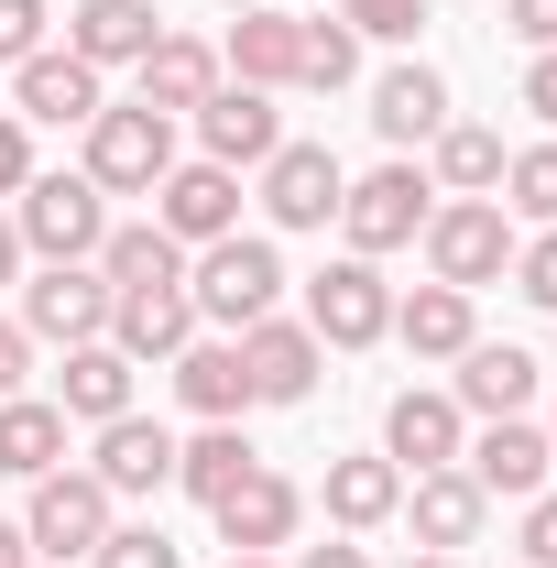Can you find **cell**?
I'll use <instances>...</instances> for the list:
<instances>
[{"instance_id": "obj_13", "label": "cell", "mask_w": 557, "mask_h": 568, "mask_svg": "<svg viewBox=\"0 0 557 568\" xmlns=\"http://www.w3.org/2000/svg\"><path fill=\"white\" fill-rule=\"evenodd\" d=\"M459 470L482 481L492 503H525V493H547V470H557V448H547V426H525V416H492L470 448H459Z\"/></svg>"}, {"instance_id": "obj_29", "label": "cell", "mask_w": 557, "mask_h": 568, "mask_svg": "<svg viewBox=\"0 0 557 568\" xmlns=\"http://www.w3.org/2000/svg\"><path fill=\"white\" fill-rule=\"evenodd\" d=\"M252 470H263V459H252L241 426H198V437H175V493H186V503H230Z\"/></svg>"}, {"instance_id": "obj_46", "label": "cell", "mask_w": 557, "mask_h": 568, "mask_svg": "<svg viewBox=\"0 0 557 568\" xmlns=\"http://www.w3.org/2000/svg\"><path fill=\"white\" fill-rule=\"evenodd\" d=\"M0 284H22V230L0 219Z\"/></svg>"}, {"instance_id": "obj_33", "label": "cell", "mask_w": 557, "mask_h": 568, "mask_svg": "<svg viewBox=\"0 0 557 568\" xmlns=\"http://www.w3.org/2000/svg\"><path fill=\"white\" fill-rule=\"evenodd\" d=\"M350 77H361V33L328 22V11L295 22V88H350Z\"/></svg>"}, {"instance_id": "obj_25", "label": "cell", "mask_w": 557, "mask_h": 568, "mask_svg": "<svg viewBox=\"0 0 557 568\" xmlns=\"http://www.w3.org/2000/svg\"><path fill=\"white\" fill-rule=\"evenodd\" d=\"M317 503H328V525H340V536H372V525H394V514H405V470H394L383 448H372V459H328Z\"/></svg>"}, {"instance_id": "obj_7", "label": "cell", "mask_w": 557, "mask_h": 568, "mask_svg": "<svg viewBox=\"0 0 557 568\" xmlns=\"http://www.w3.org/2000/svg\"><path fill=\"white\" fill-rule=\"evenodd\" d=\"M22 536H33L44 568L99 558V536H110V481H99V470H44L33 503H22Z\"/></svg>"}, {"instance_id": "obj_52", "label": "cell", "mask_w": 557, "mask_h": 568, "mask_svg": "<svg viewBox=\"0 0 557 568\" xmlns=\"http://www.w3.org/2000/svg\"><path fill=\"white\" fill-rule=\"evenodd\" d=\"M33 568H44V558H33Z\"/></svg>"}, {"instance_id": "obj_19", "label": "cell", "mask_w": 557, "mask_h": 568, "mask_svg": "<svg viewBox=\"0 0 557 568\" xmlns=\"http://www.w3.org/2000/svg\"><path fill=\"white\" fill-rule=\"evenodd\" d=\"M372 132L394 142V153H416V142L448 132V77L426 67V55H405V67L372 77Z\"/></svg>"}, {"instance_id": "obj_23", "label": "cell", "mask_w": 557, "mask_h": 568, "mask_svg": "<svg viewBox=\"0 0 557 568\" xmlns=\"http://www.w3.org/2000/svg\"><path fill=\"white\" fill-rule=\"evenodd\" d=\"M448 405H459V416H525V405H536V361L514 351V339H470V351H459V383H448Z\"/></svg>"}, {"instance_id": "obj_18", "label": "cell", "mask_w": 557, "mask_h": 568, "mask_svg": "<svg viewBox=\"0 0 557 568\" xmlns=\"http://www.w3.org/2000/svg\"><path fill=\"white\" fill-rule=\"evenodd\" d=\"M219 536H230V558H274V547H295V525H306V493L284 481V470H252L230 503H209Z\"/></svg>"}, {"instance_id": "obj_32", "label": "cell", "mask_w": 557, "mask_h": 568, "mask_svg": "<svg viewBox=\"0 0 557 568\" xmlns=\"http://www.w3.org/2000/svg\"><path fill=\"white\" fill-rule=\"evenodd\" d=\"M492 186H503V132L448 121L437 132V197H492Z\"/></svg>"}, {"instance_id": "obj_39", "label": "cell", "mask_w": 557, "mask_h": 568, "mask_svg": "<svg viewBox=\"0 0 557 568\" xmlns=\"http://www.w3.org/2000/svg\"><path fill=\"white\" fill-rule=\"evenodd\" d=\"M22 186H33V121L0 110V197H22Z\"/></svg>"}, {"instance_id": "obj_16", "label": "cell", "mask_w": 557, "mask_h": 568, "mask_svg": "<svg viewBox=\"0 0 557 568\" xmlns=\"http://www.w3.org/2000/svg\"><path fill=\"white\" fill-rule=\"evenodd\" d=\"M198 339V295L186 284H132V295H110V351L121 361H175Z\"/></svg>"}, {"instance_id": "obj_2", "label": "cell", "mask_w": 557, "mask_h": 568, "mask_svg": "<svg viewBox=\"0 0 557 568\" xmlns=\"http://www.w3.org/2000/svg\"><path fill=\"white\" fill-rule=\"evenodd\" d=\"M186 295H198V328H252V317H274L284 295V252L274 241H252V230H230V241H209L198 263H186Z\"/></svg>"}, {"instance_id": "obj_28", "label": "cell", "mask_w": 557, "mask_h": 568, "mask_svg": "<svg viewBox=\"0 0 557 568\" xmlns=\"http://www.w3.org/2000/svg\"><path fill=\"white\" fill-rule=\"evenodd\" d=\"M295 22H306V11H263V0H252V11L230 22L219 67L241 77V88H295Z\"/></svg>"}, {"instance_id": "obj_14", "label": "cell", "mask_w": 557, "mask_h": 568, "mask_svg": "<svg viewBox=\"0 0 557 568\" xmlns=\"http://www.w3.org/2000/svg\"><path fill=\"white\" fill-rule=\"evenodd\" d=\"M198 142H209V164H274V142H284V110H274V88H241V77H219V99L198 110Z\"/></svg>"}, {"instance_id": "obj_31", "label": "cell", "mask_w": 557, "mask_h": 568, "mask_svg": "<svg viewBox=\"0 0 557 568\" xmlns=\"http://www.w3.org/2000/svg\"><path fill=\"white\" fill-rule=\"evenodd\" d=\"M99 274H110V295H132V284H186V241H164L153 219H132V230L99 241Z\"/></svg>"}, {"instance_id": "obj_22", "label": "cell", "mask_w": 557, "mask_h": 568, "mask_svg": "<svg viewBox=\"0 0 557 568\" xmlns=\"http://www.w3.org/2000/svg\"><path fill=\"white\" fill-rule=\"evenodd\" d=\"M142 110H164V121H175V110H209L219 99V44H198V33H153V55H142Z\"/></svg>"}, {"instance_id": "obj_38", "label": "cell", "mask_w": 557, "mask_h": 568, "mask_svg": "<svg viewBox=\"0 0 557 568\" xmlns=\"http://www.w3.org/2000/svg\"><path fill=\"white\" fill-rule=\"evenodd\" d=\"M44 0H0V67H22V55H44Z\"/></svg>"}, {"instance_id": "obj_49", "label": "cell", "mask_w": 557, "mask_h": 568, "mask_svg": "<svg viewBox=\"0 0 557 568\" xmlns=\"http://www.w3.org/2000/svg\"><path fill=\"white\" fill-rule=\"evenodd\" d=\"M219 11H252V0H219Z\"/></svg>"}, {"instance_id": "obj_47", "label": "cell", "mask_w": 557, "mask_h": 568, "mask_svg": "<svg viewBox=\"0 0 557 568\" xmlns=\"http://www.w3.org/2000/svg\"><path fill=\"white\" fill-rule=\"evenodd\" d=\"M405 568H459V558H426V547H416V558H405Z\"/></svg>"}, {"instance_id": "obj_17", "label": "cell", "mask_w": 557, "mask_h": 568, "mask_svg": "<svg viewBox=\"0 0 557 568\" xmlns=\"http://www.w3.org/2000/svg\"><path fill=\"white\" fill-rule=\"evenodd\" d=\"M11 99H22V121H67V132H88V121L110 110V99H99V67L67 55V44L22 55V67H11Z\"/></svg>"}, {"instance_id": "obj_4", "label": "cell", "mask_w": 557, "mask_h": 568, "mask_svg": "<svg viewBox=\"0 0 557 568\" xmlns=\"http://www.w3.org/2000/svg\"><path fill=\"white\" fill-rule=\"evenodd\" d=\"M164 164H175V121L132 99V110H99V121H88V164H77V175H88L99 197H153Z\"/></svg>"}, {"instance_id": "obj_24", "label": "cell", "mask_w": 557, "mask_h": 568, "mask_svg": "<svg viewBox=\"0 0 557 568\" xmlns=\"http://www.w3.org/2000/svg\"><path fill=\"white\" fill-rule=\"evenodd\" d=\"M132 383H142V361H121L110 339H88V351H67V372H55V416L67 426H110V416H132Z\"/></svg>"}, {"instance_id": "obj_10", "label": "cell", "mask_w": 557, "mask_h": 568, "mask_svg": "<svg viewBox=\"0 0 557 568\" xmlns=\"http://www.w3.org/2000/svg\"><path fill=\"white\" fill-rule=\"evenodd\" d=\"M340 197H350V175L328 142H274V164H263V219L274 230H328Z\"/></svg>"}, {"instance_id": "obj_8", "label": "cell", "mask_w": 557, "mask_h": 568, "mask_svg": "<svg viewBox=\"0 0 557 568\" xmlns=\"http://www.w3.org/2000/svg\"><path fill=\"white\" fill-rule=\"evenodd\" d=\"M22 339H44V351L110 339V274L99 263H44V274L22 284Z\"/></svg>"}, {"instance_id": "obj_44", "label": "cell", "mask_w": 557, "mask_h": 568, "mask_svg": "<svg viewBox=\"0 0 557 568\" xmlns=\"http://www.w3.org/2000/svg\"><path fill=\"white\" fill-rule=\"evenodd\" d=\"M295 568H372V558H361L350 536H328V547H306V558H295Z\"/></svg>"}, {"instance_id": "obj_20", "label": "cell", "mask_w": 557, "mask_h": 568, "mask_svg": "<svg viewBox=\"0 0 557 568\" xmlns=\"http://www.w3.org/2000/svg\"><path fill=\"white\" fill-rule=\"evenodd\" d=\"M175 372V405L198 426H241L252 416V372H241V339H186V351L164 361Z\"/></svg>"}, {"instance_id": "obj_43", "label": "cell", "mask_w": 557, "mask_h": 568, "mask_svg": "<svg viewBox=\"0 0 557 568\" xmlns=\"http://www.w3.org/2000/svg\"><path fill=\"white\" fill-rule=\"evenodd\" d=\"M525 110L557 132V55H536V67H525Z\"/></svg>"}, {"instance_id": "obj_5", "label": "cell", "mask_w": 557, "mask_h": 568, "mask_svg": "<svg viewBox=\"0 0 557 568\" xmlns=\"http://www.w3.org/2000/svg\"><path fill=\"white\" fill-rule=\"evenodd\" d=\"M11 230H22L33 263H99V241H110V197H99L88 175H33L22 209H11Z\"/></svg>"}, {"instance_id": "obj_35", "label": "cell", "mask_w": 557, "mask_h": 568, "mask_svg": "<svg viewBox=\"0 0 557 568\" xmlns=\"http://www.w3.org/2000/svg\"><path fill=\"white\" fill-rule=\"evenodd\" d=\"M88 568H186V547H175L164 525H110V536H99V558H88Z\"/></svg>"}, {"instance_id": "obj_11", "label": "cell", "mask_w": 557, "mask_h": 568, "mask_svg": "<svg viewBox=\"0 0 557 568\" xmlns=\"http://www.w3.org/2000/svg\"><path fill=\"white\" fill-rule=\"evenodd\" d=\"M241 372H252V405H306L317 372H328V351H317L306 317H252L241 328Z\"/></svg>"}, {"instance_id": "obj_3", "label": "cell", "mask_w": 557, "mask_h": 568, "mask_svg": "<svg viewBox=\"0 0 557 568\" xmlns=\"http://www.w3.org/2000/svg\"><path fill=\"white\" fill-rule=\"evenodd\" d=\"M426 209H437V175L394 153V164H372V175L340 197V230H350V252H361V263H383V252H405V241L426 230Z\"/></svg>"}, {"instance_id": "obj_50", "label": "cell", "mask_w": 557, "mask_h": 568, "mask_svg": "<svg viewBox=\"0 0 557 568\" xmlns=\"http://www.w3.org/2000/svg\"><path fill=\"white\" fill-rule=\"evenodd\" d=\"M547 448H557V416H547Z\"/></svg>"}, {"instance_id": "obj_41", "label": "cell", "mask_w": 557, "mask_h": 568, "mask_svg": "<svg viewBox=\"0 0 557 568\" xmlns=\"http://www.w3.org/2000/svg\"><path fill=\"white\" fill-rule=\"evenodd\" d=\"M503 22H514L536 55H557V0H503Z\"/></svg>"}, {"instance_id": "obj_1", "label": "cell", "mask_w": 557, "mask_h": 568, "mask_svg": "<svg viewBox=\"0 0 557 568\" xmlns=\"http://www.w3.org/2000/svg\"><path fill=\"white\" fill-rule=\"evenodd\" d=\"M426 284H459V295H482V284H503L514 274V219H503V197H437L426 209Z\"/></svg>"}, {"instance_id": "obj_37", "label": "cell", "mask_w": 557, "mask_h": 568, "mask_svg": "<svg viewBox=\"0 0 557 568\" xmlns=\"http://www.w3.org/2000/svg\"><path fill=\"white\" fill-rule=\"evenodd\" d=\"M514 295H525V306H547V317H557V230H536V241L514 252Z\"/></svg>"}, {"instance_id": "obj_45", "label": "cell", "mask_w": 557, "mask_h": 568, "mask_svg": "<svg viewBox=\"0 0 557 568\" xmlns=\"http://www.w3.org/2000/svg\"><path fill=\"white\" fill-rule=\"evenodd\" d=\"M0 568H33V536H22L11 514H0Z\"/></svg>"}, {"instance_id": "obj_15", "label": "cell", "mask_w": 557, "mask_h": 568, "mask_svg": "<svg viewBox=\"0 0 557 568\" xmlns=\"http://www.w3.org/2000/svg\"><path fill=\"white\" fill-rule=\"evenodd\" d=\"M405 514H416V547H426V558H459V547H482L492 493L470 481V470H416V481H405Z\"/></svg>"}, {"instance_id": "obj_21", "label": "cell", "mask_w": 557, "mask_h": 568, "mask_svg": "<svg viewBox=\"0 0 557 568\" xmlns=\"http://www.w3.org/2000/svg\"><path fill=\"white\" fill-rule=\"evenodd\" d=\"M88 470L110 481V503H121V493H164V481H175V426H153L142 405H132V416H110Z\"/></svg>"}, {"instance_id": "obj_6", "label": "cell", "mask_w": 557, "mask_h": 568, "mask_svg": "<svg viewBox=\"0 0 557 568\" xmlns=\"http://www.w3.org/2000/svg\"><path fill=\"white\" fill-rule=\"evenodd\" d=\"M306 328H317V351H372V339H394V284H383V263L340 252L328 274L306 284Z\"/></svg>"}, {"instance_id": "obj_30", "label": "cell", "mask_w": 557, "mask_h": 568, "mask_svg": "<svg viewBox=\"0 0 557 568\" xmlns=\"http://www.w3.org/2000/svg\"><path fill=\"white\" fill-rule=\"evenodd\" d=\"M44 470H67V416L44 394H11L0 405V481H44Z\"/></svg>"}, {"instance_id": "obj_48", "label": "cell", "mask_w": 557, "mask_h": 568, "mask_svg": "<svg viewBox=\"0 0 557 568\" xmlns=\"http://www.w3.org/2000/svg\"><path fill=\"white\" fill-rule=\"evenodd\" d=\"M219 568H274V558H219Z\"/></svg>"}, {"instance_id": "obj_26", "label": "cell", "mask_w": 557, "mask_h": 568, "mask_svg": "<svg viewBox=\"0 0 557 568\" xmlns=\"http://www.w3.org/2000/svg\"><path fill=\"white\" fill-rule=\"evenodd\" d=\"M153 0H77L67 11V55H88V67H142L153 55Z\"/></svg>"}, {"instance_id": "obj_27", "label": "cell", "mask_w": 557, "mask_h": 568, "mask_svg": "<svg viewBox=\"0 0 557 568\" xmlns=\"http://www.w3.org/2000/svg\"><path fill=\"white\" fill-rule=\"evenodd\" d=\"M394 339L416 361H459L482 339V317H470V295L459 284H416V295H394Z\"/></svg>"}, {"instance_id": "obj_9", "label": "cell", "mask_w": 557, "mask_h": 568, "mask_svg": "<svg viewBox=\"0 0 557 568\" xmlns=\"http://www.w3.org/2000/svg\"><path fill=\"white\" fill-rule=\"evenodd\" d=\"M153 230L164 241H186V252H209V241H230L241 230V175L230 164H164V186H153Z\"/></svg>"}, {"instance_id": "obj_34", "label": "cell", "mask_w": 557, "mask_h": 568, "mask_svg": "<svg viewBox=\"0 0 557 568\" xmlns=\"http://www.w3.org/2000/svg\"><path fill=\"white\" fill-rule=\"evenodd\" d=\"M503 186H514V209H503V219H536V230H557V142L503 153Z\"/></svg>"}, {"instance_id": "obj_40", "label": "cell", "mask_w": 557, "mask_h": 568, "mask_svg": "<svg viewBox=\"0 0 557 568\" xmlns=\"http://www.w3.org/2000/svg\"><path fill=\"white\" fill-rule=\"evenodd\" d=\"M525 568H557V493H525Z\"/></svg>"}, {"instance_id": "obj_36", "label": "cell", "mask_w": 557, "mask_h": 568, "mask_svg": "<svg viewBox=\"0 0 557 568\" xmlns=\"http://www.w3.org/2000/svg\"><path fill=\"white\" fill-rule=\"evenodd\" d=\"M350 33H372V44H416L426 33V0H340Z\"/></svg>"}, {"instance_id": "obj_12", "label": "cell", "mask_w": 557, "mask_h": 568, "mask_svg": "<svg viewBox=\"0 0 557 568\" xmlns=\"http://www.w3.org/2000/svg\"><path fill=\"white\" fill-rule=\"evenodd\" d=\"M459 448H470V416H459L448 394H416V383H405V394L383 405V459H394L405 481H416V470H459Z\"/></svg>"}, {"instance_id": "obj_51", "label": "cell", "mask_w": 557, "mask_h": 568, "mask_svg": "<svg viewBox=\"0 0 557 568\" xmlns=\"http://www.w3.org/2000/svg\"><path fill=\"white\" fill-rule=\"evenodd\" d=\"M503 568H525V558H503Z\"/></svg>"}, {"instance_id": "obj_42", "label": "cell", "mask_w": 557, "mask_h": 568, "mask_svg": "<svg viewBox=\"0 0 557 568\" xmlns=\"http://www.w3.org/2000/svg\"><path fill=\"white\" fill-rule=\"evenodd\" d=\"M22 372H33V339H22V317H0V405L22 394Z\"/></svg>"}]
</instances>
